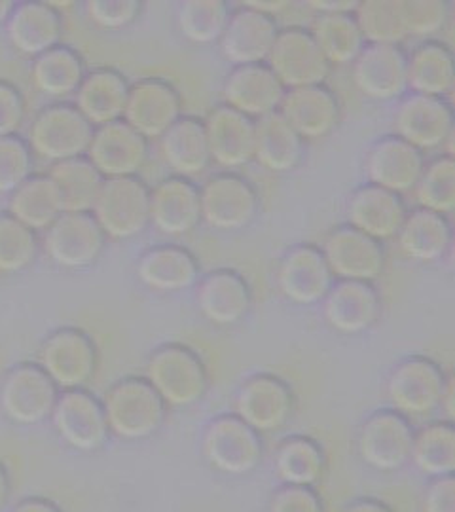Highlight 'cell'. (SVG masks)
<instances>
[{"instance_id": "6da1fadb", "label": "cell", "mask_w": 455, "mask_h": 512, "mask_svg": "<svg viewBox=\"0 0 455 512\" xmlns=\"http://www.w3.org/2000/svg\"><path fill=\"white\" fill-rule=\"evenodd\" d=\"M101 403L110 435L128 442L152 439L167 418L162 397L141 376H126L114 382Z\"/></svg>"}, {"instance_id": "7a4b0ae2", "label": "cell", "mask_w": 455, "mask_h": 512, "mask_svg": "<svg viewBox=\"0 0 455 512\" xmlns=\"http://www.w3.org/2000/svg\"><path fill=\"white\" fill-rule=\"evenodd\" d=\"M146 380L167 408H190L209 389V376L200 355L184 344H164L146 361Z\"/></svg>"}, {"instance_id": "3957f363", "label": "cell", "mask_w": 455, "mask_h": 512, "mask_svg": "<svg viewBox=\"0 0 455 512\" xmlns=\"http://www.w3.org/2000/svg\"><path fill=\"white\" fill-rule=\"evenodd\" d=\"M452 380L437 361L412 355L391 370L385 393L395 412L404 418H427L437 412Z\"/></svg>"}, {"instance_id": "277c9868", "label": "cell", "mask_w": 455, "mask_h": 512, "mask_svg": "<svg viewBox=\"0 0 455 512\" xmlns=\"http://www.w3.org/2000/svg\"><path fill=\"white\" fill-rule=\"evenodd\" d=\"M201 454L211 469L226 476L255 473L264 458L262 435L236 414H220L201 435Z\"/></svg>"}, {"instance_id": "5b68a950", "label": "cell", "mask_w": 455, "mask_h": 512, "mask_svg": "<svg viewBox=\"0 0 455 512\" xmlns=\"http://www.w3.org/2000/svg\"><path fill=\"white\" fill-rule=\"evenodd\" d=\"M91 215L107 238H137L150 226V188L139 177L105 179Z\"/></svg>"}, {"instance_id": "8992f818", "label": "cell", "mask_w": 455, "mask_h": 512, "mask_svg": "<svg viewBox=\"0 0 455 512\" xmlns=\"http://www.w3.org/2000/svg\"><path fill=\"white\" fill-rule=\"evenodd\" d=\"M95 128L69 103L40 110L29 128V148L50 162L84 158Z\"/></svg>"}, {"instance_id": "52a82bcc", "label": "cell", "mask_w": 455, "mask_h": 512, "mask_svg": "<svg viewBox=\"0 0 455 512\" xmlns=\"http://www.w3.org/2000/svg\"><path fill=\"white\" fill-rule=\"evenodd\" d=\"M38 365L57 389H84L95 376L97 348L90 334L76 327H63L46 336L38 351Z\"/></svg>"}, {"instance_id": "ba28073f", "label": "cell", "mask_w": 455, "mask_h": 512, "mask_svg": "<svg viewBox=\"0 0 455 512\" xmlns=\"http://www.w3.org/2000/svg\"><path fill=\"white\" fill-rule=\"evenodd\" d=\"M414 427L393 408H383L363 421L357 435V454L378 473H395L410 461Z\"/></svg>"}, {"instance_id": "9c48e42d", "label": "cell", "mask_w": 455, "mask_h": 512, "mask_svg": "<svg viewBox=\"0 0 455 512\" xmlns=\"http://www.w3.org/2000/svg\"><path fill=\"white\" fill-rule=\"evenodd\" d=\"M59 389L38 363L14 366L0 387V410L16 425H38L50 420Z\"/></svg>"}, {"instance_id": "30bf717a", "label": "cell", "mask_w": 455, "mask_h": 512, "mask_svg": "<svg viewBox=\"0 0 455 512\" xmlns=\"http://www.w3.org/2000/svg\"><path fill=\"white\" fill-rule=\"evenodd\" d=\"M50 420L57 437L76 452L93 454L109 442L110 431L103 403L88 389L59 393Z\"/></svg>"}, {"instance_id": "8fae6325", "label": "cell", "mask_w": 455, "mask_h": 512, "mask_svg": "<svg viewBox=\"0 0 455 512\" xmlns=\"http://www.w3.org/2000/svg\"><path fill=\"white\" fill-rule=\"evenodd\" d=\"M201 220L220 232L247 228L260 209L255 186L236 173H217L200 188Z\"/></svg>"}, {"instance_id": "7c38bea8", "label": "cell", "mask_w": 455, "mask_h": 512, "mask_svg": "<svg viewBox=\"0 0 455 512\" xmlns=\"http://www.w3.org/2000/svg\"><path fill=\"white\" fill-rule=\"evenodd\" d=\"M234 414L256 433L281 431L294 414V393L283 378L258 372L239 385Z\"/></svg>"}, {"instance_id": "4fadbf2b", "label": "cell", "mask_w": 455, "mask_h": 512, "mask_svg": "<svg viewBox=\"0 0 455 512\" xmlns=\"http://www.w3.org/2000/svg\"><path fill=\"white\" fill-rule=\"evenodd\" d=\"M266 65L285 90L319 86L327 80L330 65L321 54L310 29L289 27L279 31Z\"/></svg>"}, {"instance_id": "5bb4252c", "label": "cell", "mask_w": 455, "mask_h": 512, "mask_svg": "<svg viewBox=\"0 0 455 512\" xmlns=\"http://www.w3.org/2000/svg\"><path fill=\"white\" fill-rule=\"evenodd\" d=\"M107 236L91 213H61L44 234V253L65 270H84L103 255Z\"/></svg>"}, {"instance_id": "9a60e30c", "label": "cell", "mask_w": 455, "mask_h": 512, "mask_svg": "<svg viewBox=\"0 0 455 512\" xmlns=\"http://www.w3.org/2000/svg\"><path fill=\"white\" fill-rule=\"evenodd\" d=\"M393 129L419 152L437 150L454 135V110L442 97L410 93L393 114Z\"/></svg>"}, {"instance_id": "2e32d148", "label": "cell", "mask_w": 455, "mask_h": 512, "mask_svg": "<svg viewBox=\"0 0 455 512\" xmlns=\"http://www.w3.org/2000/svg\"><path fill=\"white\" fill-rule=\"evenodd\" d=\"M86 156L103 179L137 177L148 158V141L118 120L93 131Z\"/></svg>"}, {"instance_id": "e0dca14e", "label": "cell", "mask_w": 455, "mask_h": 512, "mask_svg": "<svg viewBox=\"0 0 455 512\" xmlns=\"http://www.w3.org/2000/svg\"><path fill=\"white\" fill-rule=\"evenodd\" d=\"M181 95L162 78H145L129 88L124 122L146 141L160 139L181 118Z\"/></svg>"}, {"instance_id": "ac0fdd59", "label": "cell", "mask_w": 455, "mask_h": 512, "mask_svg": "<svg viewBox=\"0 0 455 512\" xmlns=\"http://www.w3.org/2000/svg\"><path fill=\"white\" fill-rule=\"evenodd\" d=\"M334 275L321 249L313 245H296L289 249L277 268V287L296 306H315L323 302Z\"/></svg>"}, {"instance_id": "d6986e66", "label": "cell", "mask_w": 455, "mask_h": 512, "mask_svg": "<svg viewBox=\"0 0 455 512\" xmlns=\"http://www.w3.org/2000/svg\"><path fill=\"white\" fill-rule=\"evenodd\" d=\"M321 253L332 275L346 281L372 283L382 275L385 266L382 243L349 224L328 234Z\"/></svg>"}, {"instance_id": "ffe728a7", "label": "cell", "mask_w": 455, "mask_h": 512, "mask_svg": "<svg viewBox=\"0 0 455 512\" xmlns=\"http://www.w3.org/2000/svg\"><path fill=\"white\" fill-rule=\"evenodd\" d=\"M323 317L328 327L346 336L372 329L382 315V298L372 283L340 279L323 298Z\"/></svg>"}, {"instance_id": "44dd1931", "label": "cell", "mask_w": 455, "mask_h": 512, "mask_svg": "<svg viewBox=\"0 0 455 512\" xmlns=\"http://www.w3.org/2000/svg\"><path fill=\"white\" fill-rule=\"evenodd\" d=\"M351 65L353 82L368 99L395 101L408 92L406 54L401 46L366 44Z\"/></svg>"}, {"instance_id": "7402d4cb", "label": "cell", "mask_w": 455, "mask_h": 512, "mask_svg": "<svg viewBox=\"0 0 455 512\" xmlns=\"http://www.w3.org/2000/svg\"><path fill=\"white\" fill-rule=\"evenodd\" d=\"M425 169V156L397 135L374 143L364 160L368 184L380 186L393 194L412 192Z\"/></svg>"}, {"instance_id": "603a6c76", "label": "cell", "mask_w": 455, "mask_h": 512, "mask_svg": "<svg viewBox=\"0 0 455 512\" xmlns=\"http://www.w3.org/2000/svg\"><path fill=\"white\" fill-rule=\"evenodd\" d=\"M279 35L275 19L241 6L232 12L228 25L220 37V52L236 67L266 63Z\"/></svg>"}, {"instance_id": "cb8c5ba5", "label": "cell", "mask_w": 455, "mask_h": 512, "mask_svg": "<svg viewBox=\"0 0 455 512\" xmlns=\"http://www.w3.org/2000/svg\"><path fill=\"white\" fill-rule=\"evenodd\" d=\"M285 92L266 63L236 67L222 84L224 105L255 122L277 112Z\"/></svg>"}, {"instance_id": "d4e9b609", "label": "cell", "mask_w": 455, "mask_h": 512, "mask_svg": "<svg viewBox=\"0 0 455 512\" xmlns=\"http://www.w3.org/2000/svg\"><path fill=\"white\" fill-rule=\"evenodd\" d=\"M196 306L209 323L232 327L249 315L253 293L243 275L222 268L203 275L198 281Z\"/></svg>"}, {"instance_id": "484cf974", "label": "cell", "mask_w": 455, "mask_h": 512, "mask_svg": "<svg viewBox=\"0 0 455 512\" xmlns=\"http://www.w3.org/2000/svg\"><path fill=\"white\" fill-rule=\"evenodd\" d=\"M200 222V188L192 181L169 177L150 190V224L164 236H186Z\"/></svg>"}, {"instance_id": "4316f807", "label": "cell", "mask_w": 455, "mask_h": 512, "mask_svg": "<svg viewBox=\"0 0 455 512\" xmlns=\"http://www.w3.org/2000/svg\"><path fill=\"white\" fill-rule=\"evenodd\" d=\"M211 162L224 169H237L253 160L256 122L249 116L220 105L203 122Z\"/></svg>"}, {"instance_id": "83f0119b", "label": "cell", "mask_w": 455, "mask_h": 512, "mask_svg": "<svg viewBox=\"0 0 455 512\" xmlns=\"http://www.w3.org/2000/svg\"><path fill=\"white\" fill-rule=\"evenodd\" d=\"M304 141L323 139L340 124V101L325 84L287 90L277 110Z\"/></svg>"}, {"instance_id": "f1b7e54d", "label": "cell", "mask_w": 455, "mask_h": 512, "mask_svg": "<svg viewBox=\"0 0 455 512\" xmlns=\"http://www.w3.org/2000/svg\"><path fill=\"white\" fill-rule=\"evenodd\" d=\"M346 215L351 228L382 243L397 238L408 213L399 194L364 184L349 196Z\"/></svg>"}, {"instance_id": "f546056e", "label": "cell", "mask_w": 455, "mask_h": 512, "mask_svg": "<svg viewBox=\"0 0 455 512\" xmlns=\"http://www.w3.org/2000/svg\"><path fill=\"white\" fill-rule=\"evenodd\" d=\"M137 277L150 291L179 293L198 283L200 264L184 247L158 245L139 256Z\"/></svg>"}, {"instance_id": "4dcf8cb0", "label": "cell", "mask_w": 455, "mask_h": 512, "mask_svg": "<svg viewBox=\"0 0 455 512\" xmlns=\"http://www.w3.org/2000/svg\"><path fill=\"white\" fill-rule=\"evenodd\" d=\"M129 88L124 74L112 69H95L84 76L74 93V107L93 128L107 126L124 118Z\"/></svg>"}, {"instance_id": "1f68e13d", "label": "cell", "mask_w": 455, "mask_h": 512, "mask_svg": "<svg viewBox=\"0 0 455 512\" xmlns=\"http://www.w3.org/2000/svg\"><path fill=\"white\" fill-rule=\"evenodd\" d=\"M6 35L18 52L38 57L59 46L63 19L52 4L21 2L8 18Z\"/></svg>"}, {"instance_id": "d6a6232c", "label": "cell", "mask_w": 455, "mask_h": 512, "mask_svg": "<svg viewBox=\"0 0 455 512\" xmlns=\"http://www.w3.org/2000/svg\"><path fill=\"white\" fill-rule=\"evenodd\" d=\"M158 147L164 164L182 179L200 177L211 165L205 126L200 118L181 116L158 139Z\"/></svg>"}, {"instance_id": "836d02e7", "label": "cell", "mask_w": 455, "mask_h": 512, "mask_svg": "<svg viewBox=\"0 0 455 512\" xmlns=\"http://www.w3.org/2000/svg\"><path fill=\"white\" fill-rule=\"evenodd\" d=\"M408 92L442 97L454 90V54L440 40H425L406 55Z\"/></svg>"}, {"instance_id": "e575fe53", "label": "cell", "mask_w": 455, "mask_h": 512, "mask_svg": "<svg viewBox=\"0 0 455 512\" xmlns=\"http://www.w3.org/2000/svg\"><path fill=\"white\" fill-rule=\"evenodd\" d=\"M397 243L402 255L414 262H437L452 249L450 220L419 207L406 215L397 234Z\"/></svg>"}, {"instance_id": "d590c367", "label": "cell", "mask_w": 455, "mask_h": 512, "mask_svg": "<svg viewBox=\"0 0 455 512\" xmlns=\"http://www.w3.org/2000/svg\"><path fill=\"white\" fill-rule=\"evenodd\" d=\"M304 150L306 141L289 126V122L279 112L256 120L253 158L266 171L289 173L302 162Z\"/></svg>"}, {"instance_id": "8d00e7d4", "label": "cell", "mask_w": 455, "mask_h": 512, "mask_svg": "<svg viewBox=\"0 0 455 512\" xmlns=\"http://www.w3.org/2000/svg\"><path fill=\"white\" fill-rule=\"evenodd\" d=\"M8 211V215L37 232L50 228L59 219L63 205L50 175H31L10 194Z\"/></svg>"}, {"instance_id": "74e56055", "label": "cell", "mask_w": 455, "mask_h": 512, "mask_svg": "<svg viewBox=\"0 0 455 512\" xmlns=\"http://www.w3.org/2000/svg\"><path fill=\"white\" fill-rule=\"evenodd\" d=\"M277 478L287 486H315L325 473V452L321 444L306 435L283 440L273 456Z\"/></svg>"}, {"instance_id": "f35d334b", "label": "cell", "mask_w": 455, "mask_h": 512, "mask_svg": "<svg viewBox=\"0 0 455 512\" xmlns=\"http://www.w3.org/2000/svg\"><path fill=\"white\" fill-rule=\"evenodd\" d=\"M410 461L429 478L454 476L455 429L452 421H431L414 431Z\"/></svg>"}, {"instance_id": "ab89813d", "label": "cell", "mask_w": 455, "mask_h": 512, "mask_svg": "<svg viewBox=\"0 0 455 512\" xmlns=\"http://www.w3.org/2000/svg\"><path fill=\"white\" fill-rule=\"evenodd\" d=\"M84 76L86 71L80 55L61 44L38 55L31 69L35 88L52 99H65L74 95Z\"/></svg>"}, {"instance_id": "60d3db41", "label": "cell", "mask_w": 455, "mask_h": 512, "mask_svg": "<svg viewBox=\"0 0 455 512\" xmlns=\"http://www.w3.org/2000/svg\"><path fill=\"white\" fill-rule=\"evenodd\" d=\"M54 181L63 205V213H91L105 179L88 162V158H74L52 167Z\"/></svg>"}, {"instance_id": "b9f144b4", "label": "cell", "mask_w": 455, "mask_h": 512, "mask_svg": "<svg viewBox=\"0 0 455 512\" xmlns=\"http://www.w3.org/2000/svg\"><path fill=\"white\" fill-rule=\"evenodd\" d=\"M328 65H349L363 52L366 42L353 14L317 16L310 29Z\"/></svg>"}, {"instance_id": "7bdbcfd3", "label": "cell", "mask_w": 455, "mask_h": 512, "mask_svg": "<svg viewBox=\"0 0 455 512\" xmlns=\"http://www.w3.org/2000/svg\"><path fill=\"white\" fill-rule=\"evenodd\" d=\"M355 21L366 44L399 46L406 35L404 0H364L355 10Z\"/></svg>"}, {"instance_id": "ee69618b", "label": "cell", "mask_w": 455, "mask_h": 512, "mask_svg": "<svg viewBox=\"0 0 455 512\" xmlns=\"http://www.w3.org/2000/svg\"><path fill=\"white\" fill-rule=\"evenodd\" d=\"M230 16V4L224 0H186L177 12V23L188 42L209 46L219 42Z\"/></svg>"}, {"instance_id": "f6af8a7d", "label": "cell", "mask_w": 455, "mask_h": 512, "mask_svg": "<svg viewBox=\"0 0 455 512\" xmlns=\"http://www.w3.org/2000/svg\"><path fill=\"white\" fill-rule=\"evenodd\" d=\"M421 209L450 215L455 207V162L452 156H440L425 169L414 188Z\"/></svg>"}, {"instance_id": "bcb514c9", "label": "cell", "mask_w": 455, "mask_h": 512, "mask_svg": "<svg viewBox=\"0 0 455 512\" xmlns=\"http://www.w3.org/2000/svg\"><path fill=\"white\" fill-rule=\"evenodd\" d=\"M37 255V234L12 215H0V274L25 272Z\"/></svg>"}, {"instance_id": "7dc6e473", "label": "cell", "mask_w": 455, "mask_h": 512, "mask_svg": "<svg viewBox=\"0 0 455 512\" xmlns=\"http://www.w3.org/2000/svg\"><path fill=\"white\" fill-rule=\"evenodd\" d=\"M33 175V154L18 135L0 137V194H12Z\"/></svg>"}, {"instance_id": "c3c4849f", "label": "cell", "mask_w": 455, "mask_h": 512, "mask_svg": "<svg viewBox=\"0 0 455 512\" xmlns=\"http://www.w3.org/2000/svg\"><path fill=\"white\" fill-rule=\"evenodd\" d=\"M446 0H404V25L408 37H433L450 19Z\"/></svg>"}, {"instance_id": "681fc988", "label": "cell", "mask_w": 455, "mask_h": 512, "mask_svg": "<svg viewBox=\"0 0 455 512\" xmlns=\"http://www.w3.org/2000/svg\"><path fill=\"white\" fill-rule=\"evenodd\" d=\"M88 18L105 31H124L131 27L143 12L137 0H91L86 4Z\"/></svg>"}, {"instance_id": "f907efd6", "label": "cell", "mask_w": 455, "mask_h": 512, "mask_svg": "<svg viewBox=\"0 0 455 512\" xmlns=\"http://www.w3.org/2000/svg\"><path fill=\"white\" fill-rule=\"evenodd\" d=\"M268 512H323V501L311 486L283 484L272 495Z\"/></svg>"}, {"instance_id": "816d5d0a", "label": "cell", "mask_w": 455, "mask_h": 512, "mask_svg": "<svg viewBox=\"0 0 455 512\" xmlns=\"http://www.w3.org/2000/svg\"><path fill=\"white\" fill-rule=\"evenodd\" d=\"M25 118L23 97L12 84L0 80V137L16 135Z\"/></svg>"}, {"instance_id": "f5cc1de1", "label": "cell", "mask_w": 455, "mask_h": 512, "mask_svg": "<svg viewBox=\"0 0 455 512\" xmlns=\"http://www.w3.org/2000/svg\"><path fill=\"white\" fill-rule=\"evenodd\" d=\"M423 512H455L454 476L431 478L421 497Z\"/></svg>"}, {"instance_id": "db71d44e", "label": "cell", "mask_w": 455, "mask_h": 512, "mask_svg": "<svg viewBox=\"0 0 455 512\" xmlns=\"http://www.w3.org/2000/svg\"><path fill=\"white\" fill-rule=\"evenodd\" d=\"M12 512H63V509L48 497L31 495L21 499Z\"/></svg>"}, {"instance_id": "11a10c76", "label": "cell", "mask_w": 455, "mask_h": 512, "mask_svg": "<svg viewBox=\"0 0 455 512\" xmlns=\"http://www.w3.org/2000/svg\"><path fill=\"white\" fill-rule=\"evenodd\" d=\"M306 6L315 10L317 16L323 14H355L359 2H327V0H319V2H306Z\"/></svg>"}, {"instance_id": "9f6ffc18", "label": "cell", "mask_w": 455, "mask_h": 512, "mask_svg": "<svg viewBox=\"0 0 455 512\" xmlns=\"http://www.w3.org/2000/svg\"><path fill=\"white\" fill-rule=\"evenodd\" d=\"M342 512H393L380 499H372V497H363V499H355L347 505Z\"/></svg>"}, {"instance_id": "6f0895ef", "label": "cell", "mask_w": 455, "mask_h": 512, "mask_svg": "<svg viewBox=\"0 0 455 512\" xmlns=\"http://www.w3.org/2000/svg\"><path fill=\"white\" fill-rule=\"evenodd\" d=\"M243 6H247V8H251V10H256V12H260V14H266V16H277V14H283L289 6H291V2H281V0H275V2H245Z\"/></svg>"}, {"instance_id": "680465c9", "label": "cell", "mask_w": 455, "mask_h": 512, "mask_svg": "<svg viewBox=\"0 0 455 512\" xmlns=\"http://www.w3.org/2000/svg\"><path fill=\"white\" fill-rule=\"evenodd\" d=\"M12 499V476L8 473L6 465L0 461V512L8 507Z\"/></svg>"}, {"instance_id": "91938a15", "label": "cell", "mask_w": 455, "mask_h": 512, "mask_svg": "<svg viewBox=\"0 0 455 512\" xmlns=\"http://www.w3.org/2000/svg\"><path fill=\"white\" fill-rule=\"evenodd\" d=\"M14 6H16V2L0 0V25H2L4 21H8L10 14H12V10H14Z\"/></svg>"}]
</instances>
